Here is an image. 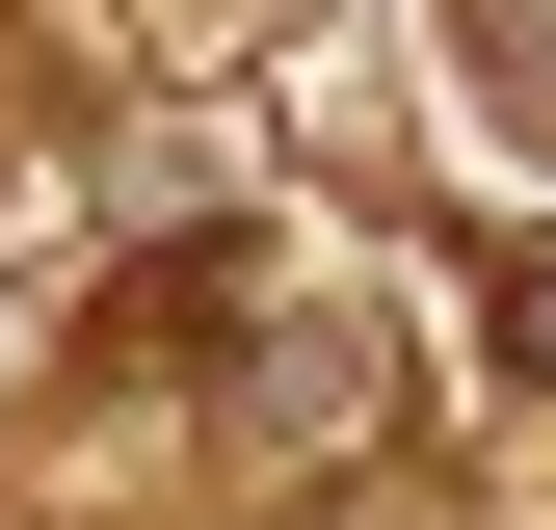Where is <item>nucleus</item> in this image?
<instances>
[{
    "mask_svg": "<svg viewBox=\"0 0 556 530\" xmlns=\"http://www.w3.org/2000/svg\"><path fill=\"white\" fill-rule=\"evenodd\" d=\"M504 451H530V530H556V239L504 265Z\"/></svg>",
    "mask_w": 556,
    "mask_h": 530,
    "instance_id": "obj_1",
    "label": "nucleus"
},
{
    "mask_svg": "<svg viewBox=\"0 0 556 530\" xmlns=\"http://www.w3.org/2000/svg\"><path fill=\"white\" fill-rule=\"evenodd\" d=\"M477 106H504V132H556V0H477Z\"/></svg>",
    "mask_w": 556,
    "mask_h": 530,
    "instance_id": "obj_2",
    "label": "nucleus"
}]
</instances>
